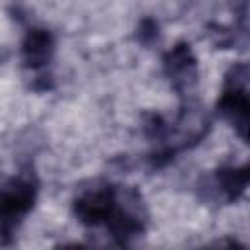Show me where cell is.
Segmentation results:
<instances>
[{
	"mask_svg": "<svg viewBox=\"0 0 250 250\" xmlns=\"http://www.w3.org/2000/svg\"><path fill=\"white\" fill-rule=\"evenodd\" d=\"M31 199H33L31 188L27 184H16V186H12L10 189L4 191V195L0 199V211L4 215L21 213L31 205Z\"/></svg>",
	"mask_w": 250,
	"mask_h": 250,
	"instance_id": "cell-2",
	"label": "cell"
},
{
	"mask_svg": "<svg viewBox=\"0 0 250 250\" xmlns=\"http://www.w3.org/2000/svg\"><path fill=\"white\" fill-rule=\"evenodd\" d=\"M111 203H113V199H111L109 191H96V193H90L84 199H80L76 205V211L84 221L98 223L105 217L107 219L111 217V209H113Z\"/></svg>",
	"mask_w": 250,
	"mask_h": 250,
	"instance_id": "cell-1",
	"label": "cell"
},
{
	"mask_svg": "<svg viewBox=\"0 0 250 250\" xmlns=\"http://www.w3.org/2000/svg\"><path fill=\"white\" fill-rule=\"evenodd\" d=\"M62 250H84L82 246H66V248H62Z\"/></svg>",
	"mask_w": 250,
	"mask_h": 250,
	"instance_id": "cell-4",
	"label": "cell"
},
{
	"mask_svg": "<svg viewBox=\"0 0 250 250\" xmlns=\"http://www.w3.org/2000/svg\"><path fill=\"white\" fill-rule=\"evenodd\" d=\"M49 45H51V39L45 31H33L29 37H27V43H25V53H27V59L29 61H41L47 57L49 53Z\"/></svg>",
	"mask_w": 250,
	"mask_h": 250,
	"instance_id": "cell-3",
	"label": "cell"
}]
</instances>
